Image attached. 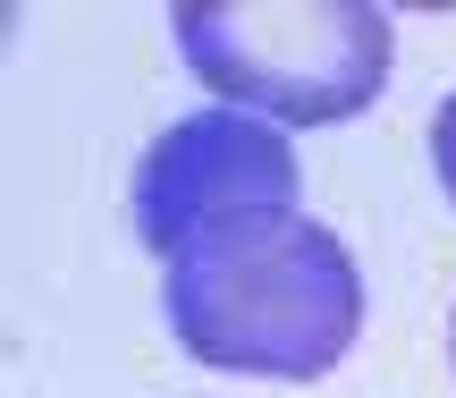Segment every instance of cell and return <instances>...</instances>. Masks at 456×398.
Returning <instances> with one entry per match:
<instances>
[{"label": "cell", "mask_w": 456, "mask_h": 398, "mask_svg": "<svg viewBox=\"0 0 456 398\" xmlns=\"http://www.w3.org/2000/svg\"><path fill=\"white\" fill-rule=\"evenodd\" d=\"M169 34L228 111L271 128L363 119L397 60V26L372 0H178Z\"/></svg>", "instance_id": "7a4b0ae2"}, {"label": "cell", "mask_w": 456, "mask_h": 398, "mask_svg": "<svg viewBox=\"0 0 456 398\" xmlns=\"http://www.w3.org/2000/svg\"><path fill=\"white\" fill-rule=\"evenodd\" d=\"M431 170H440L448 203H456V94L440 102V119H431Z\"/></svg>", "instance_id": "277c9868"}, {"label": "cell", "mask_w": 456, "mask_h": 398, "mask_svg": "<svg viewBox=\"0 0 456 398\" xmlns=\"http://www.w3.org/2000/svg\"><path fill=\"white\" fill-rule=\"evenodd\" d=\"M296 187H305V170H296L288 128L245 119V111H195L178 128H161L144 145V162H135V237L169 271L220 220L288 212Z\"/></svg>", "instance_id": "3957f363"}, {"label": "cell", "mask_w": 456, "mask_h": 398, "mask_svg": "<svg viewBox=\"0 0 456 398\" xmlns=\"http://www.w3.org/2000/svg\"><path fill=\"white\" fill-rule=\"evenodd\" d=\"M161 314L178 348L212 373L254 382H322L363 331V271L338 229L288 212L220 220L169 263Z\"/></svg>", "instance_id": "6da1fadb"}, {"label": "cell", "mask_w": 456, "mask_h": 398, "mask_svg": "<svg viewBox=\"0 0 456 398\" xmlns=\"http://www.w3.org/2000/svg\"><path fill=\"white\" fill-rule=\"evenodd\" d=\"M448 348H456V322H448Z\"/></svg>", "instance_id": "5b68a950"}]
</instances>
